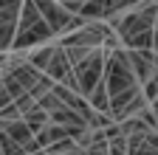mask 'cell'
<instances>
[{"instance_id": "cell-1", "label": "cell", "mask_w": 158, "mask_h": 155, "mask_svg": "<svg viewBox=\"0 0 158 155\" xmlns=\"http://www.w3.org/2000/svg\"><path fill=\"white\" fill-rule=\"evenodd\" d=\"M155 17H158V3L147 0L135 11L118 14L110 20V28L118 34V40L127 51H152L155 43Z\"/></svg>"}, {"instance_id": "cell-2", "label": "cell", "mask_w": 158, "mask_h": 155, "mask_svg": "<svg viewBox=\"0 0 158 155\" xmlns=\"http://www.w3.org/2000/svg\"><path fill=\"white\" fill-rule=\"evenodd\" d=\"M51 37H54V31L45 23V17L40 14V9L34 6V0H26L23 11H20V26H17V37H14L11 51H23V48H31V45H45Z\"/></svg>"}, {"instance_id": "cell-3", "label": "cell", "mask_w": 158, "mask_h": 155, "mask_svg": "<svg viewBox=\"0 0 158 155\" xmlns=\"http://www.w3.org/2000/svg\"><path fill=\"white\" fill-rule=\"evenodd\" d=\"M105 85L110 90V99L113 96H122L127 90H135L141 88L133 73V65H130V56L124 48L118 51H107V62H105Z\"/></svg>"}, {"instance_id": "cell-4", "label": "cell", "mask_w": 158, "mask_h": 155, "mask_svg": "<svg viewBox=\"0 0 158 155\" xmlns=\"http://www.w3.org/2000/svg\"><path fill=\"white\" fill-rule=\"evenodd\" d=\"M34 6L40 9V14L45 17V23L51 26V31H54V37H59V34H73V31H79V28H85L88 26V20L82 14H73V11H68L59 0H34Z\"/></svg>"}, {"instance_id": "cell-5", "label": "cell", "mask_w": 158, "mask_h": 155, "mask_svg": "<svg viewBox=\"0 0 158 155\" xmlns=\"http://www.w3.org/2000/svg\"><path fill=\"white\" fill-rule=\"evenodd\" d=\"M3 71H6V73H11V76H14V79H17L20 85H23V88L34 96L37 102L43 99L45 93H51V90H54V85H56L48 73L37 71L28 59H23V62H6V68H3Z\"/></svg>"}, {"instance_id": "cell-6", "label": "cell", "mask_w": 158, "mask_h": 155, "mask_svg": "<svg viewBox=\"0 0 158 155\" xmlns=\"http://www.w3.org/2000/svg\"><path fill=\"white\" fill-rule=\"evenodd\" d=\"M105 62H107V51L105 48H96L88 59H82V62L73 68L76 82H79V93H82L85 99L93 93V88L105 79Z\"/></svg>"}, {"instance_id": "cell-7", "label": "cell", "mask_w": 158, "mask_h": 155, "mask_svg": "<svg viewBox=\"0 0 158 155\" xmlns=\"http://www.w3.org/2000/svg\"><path fill=\"white\" fill-rule=\"evenodd\" d=\"M113 37V28L110 26H105L102 20H90L85 28H79V31H73V34H68V37H62V48H105V43Z\"/></svg>"}, {"instance_id": "cell-8", "label": "cell", "mask_w": 158, "mask_h": 155, "mask_svg": "<svg viewBox=\"0 0 158 155\" xmlns=\"http://www.w3.org/2000/svg\"><path fill=\"white\" fill-rule=\"evenodd\" d=\"M73 71V65H71V59H68V54H65V48L62 45H56V51H54V59H51V65H48V76L59 85V82H65V76Z\"/></svg>"}, {"instance_id": "cell-9", "label": "cell", "mask_w": 158, "mask_h": 155, "mask_svg": "<svg viewBox=\"0 0 158 155\" xmlns=\"http://www.w3.org/2000/svg\"><path fill=\"white\" fill-rule=\"evenodd\" d=\"M37 144H40V149H48V147H54L56 141H65V138H71V133H68V127H59V124H48L45 130H40L37 135Z\"/></svg>"}, {"instance_id": "cell-10", "label": "cell", "mask_w": 158, "mask_h": 155, "mask_svg": "<svg viewBox=\"0 0 158 155\" xmlns=\"http://www.w3.org/2000/svg\"><path fill=\"white\" fill-rule=\"evenodd\" d=\"M23 121H26V124H28V130L37 135L40 130H45V127L51 124V116H48L43 107H40V102H37V104H31L28 110H23Z\"/></svg>"}, {"instance_id": "cell-11", "label": "cell", "mask_w": 158, "mask_h": 155, "mask_svg": "<svg viewBox=\"0 0 158 155\" xmlns=\"http://www.w3.org/2000/svg\"><path fill=\"white\" fill-rule=\"evenodd\" d=\"M0 130L9 133L11 138H14V141H20L23 147H28V144L34 141V133L28 130V124H26L23 119H20V121H0Z\"/></svg>"}, {"instance_id": "cell-12", "label": "cell", "mask_w": 158, "mask_h": 155, "mask_svg": "<svg viewBox=\"0 0 158 155\" xmlns=\"http://www.w3.org/2000/svg\"><path fill=\"white\" fill-rule=\"evenodd\" d=\"M88 102H90V107H93L96 113H107V116H110V90H107L105 79L93 88V93L88 96Z\"/></svg>"}, {"instance_id": "cell-13", "label": "cell", "mask_w": 158, "mask_h": 155, "mask_svg": "<svg viewBox=\"0 0 158 155\" xmlns=\"http://www.w3.org/2000/svg\"><path fill=\"white\" fill-rule=\"evenodd\" d=\"M54 51H56V45H45V48H40V51H34V54H28V62L37 68V71H48V65H51V59H54Z\"/></svg>"}, {"instance_id": "cell-14", "label": "cell", "mask_w": 158, "mask_h": 155, "mask_svg": "<svg viewBox=\"0 0 158 155\" xmlns=\"http://www.w3.org/2000/svg\"><path fill=\"white\" fill-rule=\"evenodd\" d=\"M0 149H3V155H28L26 147L20 144V141H14L11 135L3 133V130H0Z\"/></svg>"}, {"instance_id": "cell-15", "label": "cell", "mask_w": 158, "mask_h": 155, "mask_svg": "<svg viewBox=\"0 0 158 155\" xmlns=\"http://www.w3.org/2000/svg\"><path fill=\"white\" fill-rule=\"evenodd\" d=\"M0 73H3V82H6V88H9V93H11V99H14V102H17V99H23V96H28V90L20 85L11 73H6V71H0Z\"/></svg>"}, {"instance_id": "cell-16", "label": "cell", "mask_w": 158, "mask_h": 155, "mask_svg": "<svg viewBox=\"0 0 158 155\" xmlns=\"http://www.w3.org/2000/svg\"><path fill=\"white\" fill-rule=\"evenodd\" d=\"M93 51H96V48H76V45H73V48H65V54H68V59H71V65H73V68L82 62V59H88Z\"/></svg>"}, {"instance_id": "cell-17", "label": "cell", "mask_w": 158, "mask_h": 155, "mask_svg": "<svg viewBox=\"0 0 158 155\" xmlns=\"http://www.w3.org/2000/svg\"><path fill=\"white\" fill-rule=\"evenodd\" d=\"M20 119H23V110L17 107V102H11L9 107L0 110V121H20Z\"/></svg>"}, {"instance_id": "cell-18", "label": "cell", "mask_w": 158, "mask_h": 155, "mask_svg": "<svg viewBox=\"0 0 158 155\" xmlns=\"http://www.w3.org/2000/svg\"><path fill=\"white\" fill-rule=\"evenodd\" d=\"M144 96H147V102H155V99H158V73L144 85Z\"/></svg>"}, {"instance_id": "cell-19", "label": "cell", "mask_w": 158, "mask_h": 155, "mask_svg": "<svg viewBox=\"0 0 158 155\" xmlns=\"http://www.w3.org/2000/svg\"><path fill=\"white\" fill-rule=\"evenodd\" d=\"M14 99H11V93H9V88H6V82H3V73H0V110L3 107H9Z\"/></svg>"}, {"instance_id": "cell-20", "label": "cell", "mask_w": 158, "mask_h": 155, "mask_svg": "<svg viewBox=\"0 0 158 155\" xmlns=\"http://www.w3.org/2000/svg\"><path fill=\"white\" fill-rule=\"evenodd\" d=\"M152 51L158 54V17H155V43H152Z\"/></svg>"}, {"instance_id": "cell-21", "label": "cell", "mask_w": 158, "mask_h": 155, "mask_svg": "<svg viewBox=\"0 0 158 155\" xmlns=\"http://www.w3.org/2000/svg\"><path fill=\"white\" fill-rule=\"evenodd\" d=\"M152 113H155V119H158V99L152 102Z\"/></svg>"}, {"instance_id": "cell-22", "label": "cell", "mask_w": 158, "mask_h": 155, "mask_svg": "<svg viewBox=\"0 0 158 155\" xmlns=\"http://www.w3.org/2000/svg\"><path fill=\"white\" fill-rule=\"evenodd\" d=\"M155 3H158V0H155Z\"/></svg>"}]
</instances>
